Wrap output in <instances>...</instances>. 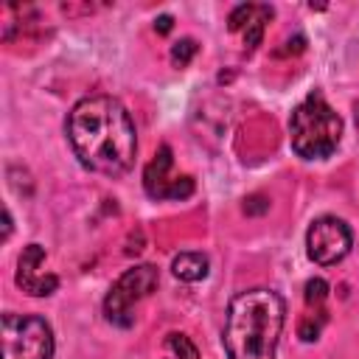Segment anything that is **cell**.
I'll list each match as a JSON object with an SVG mask.
<instances>
[{
  "mask_svg": "<svg viewBox=\"0 0 359 359\" xmlns=\"http://www.w3.org/2000/svg\"><path fill=\"white\" fill-rule=\"evenodd\" d=\"M11 236V213L8 210H3V241Z\"/></svg>",
  "mask_w": 359,
  "mask_h": 359,
  "instance_id": "obj_19",
  "label": "cell"
},
{
  "mask_svg": "<svg viewBox=\"0 0 359 359\" xmlns=\"http://www.w3.org/2000/svg\"><path fill=\"white\" fill-rule=\"evenodd\" d=\"M325 297H328V283L323 278H309L303 286V300L309 311H325Z\"/></svg>",
  "mask_w": 359,
  "mask_h": 359,
  "instance_id": "obj_11",
  "label": "cell"
},
{
  "mask_svg": "<svg viewBox=\"0 0 359 359\" xmlns=\"http://www.w3.org/2000/svg\"><path fill=\"white\" fill-rule=\"evenodd\" d=\"M342 137V118L320 93H309L289 118V140L297 157L325 160L337 151Z\"/></svg>",
  "mask_w": 359,
  "mask_h": 359,
  "instance_id": "obj_3",
  "label": "cell"
},
{
  "mask_svg": "<svg viewBox=\"0 0 359 359\" xmlns=\"http://www.w3.org/2000/svg\"><path fill=\"white\" fill-rule=\"evenodd\" d=\"M165 348H168L177 359H199V351H196V345L191 342V337H188V334H180V331L168 334Z\"/></svg>",
  "mask_w": 359,
  "mask_h": 359,
  "instance_id": "obj_13",
  "label": "cell"
},
{
  "mask_svg": "<svg viewBox=\"0 0 359 359\" xmlns=\"http://www.w3.org/2000/svg\"><path fill=\"white\" fill-rule=\"evenodd\" d=\"M171 22H174V20H171L168 14H163V17H157V20H154V31L168 34V31H171Z\"/></svg>",
  "mask_w": 359,
  "mask_h": 359,
  "instance_id": "obj_18",
  "label": "cell"
},
{
  "mask_svg": "<svg viewBox=\"0 0 359 359\" xmlns=\"http://www.w3.org/2000/svg\"><path fill=\"white\" fill-rule=\"evenodd\" d=\"M286 303L275 289L238 292L224 317L222 342L230 359H278Z\"/></svg>",
  "mask_w": 359,
  "mask_h": 359,
  "instance_id": "obj_2",
  "label": "cell"
},
{
  "mask_svg": "<svg viewBox=\"0 0 359 359\" xmlns=\"http://www.w3.org/2000/svg\"><path fill=\"white\" fill-rule=\"evenodd\" d=\"M323 323H325V311H306V317L297 323V337L303 342H314L323 331Z\"/></svg>",
  "mask_w": 359,
  "mask_h": 359,
  "instance_id": "obj_12",
  "label": "cell"
},
{
  "mask_svg": "<svg viewBox=\"0 0 359 359\" xmlns=\"http://www.w3.org/2000/svg\"><path fill=\"white\" fill-rule=\"evenodd\" d=\"M266 210H269V199H266L264 194H252V196L244 199V213H247V216H261V213H266Z\"/></svg>",
  "mask_w": 359,
  "mask_h": 359,
  "instance_id": "obj_16",
  "label": "cell"
},
{
  "mask_svg": "<svg viewBox=\"0 0 359 359\" xmlns=\"http://www.w3.org/2000/svg\"><path fill=\"white\" fill-rule=\"evenodd\" d=\"M269 20H272V8H269V6H255V3H252L250 17H247L244 28L238 31V34L244 36L247 50H252V48H258V45H261V39H264V28H266V22H269Z\"/></svg>",
  "mask_w": 359,
  "mask_h": 359,
  "instance_id": "obj_10",
  "label": "cell"
},
{
  "mask_svg": "<svg viewBox=\"0 0 359 359\" xmlns=\"http://www.w3.org/2000/svg\"><path fill=\"white\" fill-rule=\"evenodd\" d=\"M303 45H306V39L303 36H294V39H286V48L278 50V53H297V50H303Z\"/></svg>",
  "mask_w": 359,
  "mask_h": 359,
  "instance_id": "obj_17",
  "label": "cell"
},
{
  "mask_svg": "<svg viewBox=\"0 0 359 359\" xmlns=\"http://www.w3.org/2000/svg\"><path fill=\"white\" fill-rule=\"evenodd\" d=\"M196 50H199V45H196V39H191V36L174 42V45H171V65H174V67L191 65V59L196 56Z\"/></svg>",
  "mask_w": 359,
  "mask_h": 359,
  "instance_id": "obj_14",
  "label": "cell"
},
{
  "mask_svg": "<svg viewBox=\"0 0 359 359\" xmlns=\"http://www.w3.org/2000/svg\"><path fill=\"white\" fill-rule=\"evenodd\" d=\"M3 359H53V328L39 314H3Z\"/></svg>",
  "mask_w": 359,
  "mask_h": 359,
  "instance_id": "obj_4",
  "label": "cell"
},
{
  "mask_svg": "<svg viewBox=\"0 0 359 359\" xmlns=\"http://www.w3.org/2000/svg\"><path fill=\"white\" fill-rule=\"evenodd\" d=\"M208 255L205 252H180V255H174V261H171V272H174V278H180V280H185V283H196V280H202V278H208Z\"/></svg>",
  "mask_w": 359,
  "mask_h": 359,
  "instance_id": "obj_9",
  "label": "cell"
},
{
  "mask_svg": "<svg viewBox=\"0 0 359 359\" xmlns=\"http://www.w3.org/2000/svg\"><path fill=\"white\" fill-rule=\"evenodd\" d=\"M160 283V272L154 264H137L132 269H126L107 292L104 297V317L112 325L129 328L135 323V306L149 297Z\"/></svg>",
  "mask_w": 359,
  "mask_h": 359,
  "instance_id": "obj_5",
  "label": "cell"
},
{
  "mask_svg": "<svg viewBox=\"0 0 359 359\" xmlns=\"http://www.w3.org/2000/svg\"><path fill=\"white\" fill-rule=\"evenodd\" d=\"M171 163H174V157H171V149L168 146H160L157 154L149 160V165L143 171V188H146V194L151 199H168L171 185L177 180V177L168 174L171 171Z\"/></svg>",
  "mask_w": 359,
  "mask_h": 359,
  "instance_id": "obj_8",
  "label": "cell"
},
{
  "mask_svg": "<svg viewBox=\"0 0 359 359\" xmlns=\"http://www.w3.org/2000/svg\"><path fill=\"white\" fill-rule=\"evenodd\" d=\"M353 247V233L351 227L337 219V216H320L309 224V233H306V250H309V258L320 266H331V264H339Z\"/></svg>",
  "mask_w": 359,
  "mask_h": 359,
  "instance_id": "obj_6",
  "label": "cell"
},
{
  "mask_svg": "<svg viewBox=\"0 0 359 359\" xmlns=\"http://www.w3.org/2000/svg\"><path fill=\"white\" fill-rule=\"evenodd\" d=\"M42 264H45V247L42 244L22 247L20 261H17V286L31 297H48L59 286V278L53 272H42Z\"/></svg>",
  "mask_w": 359,
  "mask_h": 359,
  "instance_id": "obj_7",
  "label": "cell"
},
{
  "mask_svg": "<svg viewBox=\"0 0 359 359\" xmlns=\"http://www.w3.org/2000/svg\"><path fill=\"white\" fill-rule=\"evenodd\" d=\"M250 8H252V3H241V6H236V8L230 11L227 28H230L233 34H238V31L244 28V22H247V17H250Z\"/></svg>",
  "mask_w": 359,
  "mask_h": 359,
  "instance_id": "obj_15",
  "label": "cell"
},
{
  "mask_svg": "<svg viewBox=\"0 0 359 359\" xmlns=\"http://www.w3.org/2000/svg\"><path fill=\"white\" fill-rule=\"evenodd\" d=\"M65 132L79 163L104 177H121L135 165L137 132L126 107L112 95H87L73 104Z\"/></svg>",
  "mask_w": 359,
  "mask_h": 359,
  "instance_id": "obj_1",
  "label": "cell"
}]
</instances>
